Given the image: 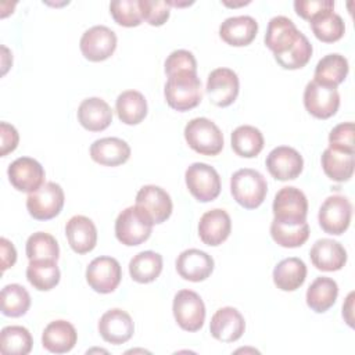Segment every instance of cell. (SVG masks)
Returning <instances> with one entry per match:
<instances>
[{"instance_id": "cell-17", "label": "cell", "mask_w": 355, "mask_h": 355, "mask_svg": "<svg viewBox=\"0 0 355 355\" xmlns=\"http://www.w3.org/2000/svg\"><path fill=\"white\" fill-rule=\"evenodd\" d=\"M98 333L104 341L119 345L132 338L135 333V323L126 311L112 308L100 318Z\"/></svg>"}, {"instance_id": "cell-23", "label": "cell", "mask_w": 355, "mask_h": 355, "mask_svg": "<svg viewBox=\"0 0 355 355\" xmlns=\"http://www.w3.org/2000/svg\"><path fill=\"white\" fill-rule=\"evenodd\" d=\"M65 236L76 254H87L97 244V229L85 215L72 216L65 225Z\"/></svg>"}, {"instance_id": "cell-16", "label": "cell", "mask_w": 355, "mask_h": 355, "mask_svg": "<svg viewBox=\"0 0 355 355\" xmlns=\"http://www.w3.org/2000/svg\"><path fill=\"white\" fill-rule=\"evenodd\" d=\"M265 164L269 173L282 182L298 178L304 168V159L301 154L288 146H279L273 148L268 154Z\"/></svg>"}, {"instance_id": "cell-13", "label": "cell", "mask_w": 355, "mask_h": 355, "mask_svg": "<svg viewBox=\"0 0 355 355\" xmlns=\"http://www.w3.org/2000/svg\"><path fill=\"white\" fill-rule=\"evenodd\" d=\"M239 89V76L233 69L216 68L208 75L205 93L216 107H227L237 98Z\"/></svg>"}, {"instance_id": "cell-7", "label": "cell", "mask_w": 355, "mask_h": 355, "mask_svg": "<svg viewBox=\"0 0 355 355\" xmlns=\"http://www.w3.org/2000/svg\"><path fill=\"white\" fill-rule=\"evenodd\" d=\"M172 311L176 323L186 331H198L205 320V305L193 290H180L175 294Z\"/></svg>"}, {"instance_id": "cell-42", "label": "cell", "mask_w": 355, "mask_h": 355, "mask_svg": "<svg viewBox=\"0 0 355 355\" xmlns=\"http://www.w3.org/2000/svg\"><path fill=\"white\" fill-rule=\"evenodd\" d=\"M110 12L121 26L133 28L139 26L143 21L137 0H114L110 3Z\"/></svg>"}, {"instance_id": "cell-44", "label": "cell", "mask_w": 355, "mask_h": 355, "mask_svg": "<svg viewBox=\"0 0 355 355\" xmlns=\"http://www.w3.org/2000/svg\"><path fill=\"white\" fill-rule=\"evenodd\" d=\"M141 18L151 26L164 25L171 14V8L164 0H139Z\"/></svg>"}, {"instance_id": "cell-41", "label": "cell", "mask_w": 355, "mask_h": 355, "mask_svg": "<svg viewBox=\"0 0 355 355\" xmlns=\"http://www.w3.org/2000/svg\"><path fill=\"white\" fill-rule=\"evenodd\" d=\"M312 51L313 49L311 42L304 33H301L298 40L286 53L275 55V60L284 69H300L309 62Z\"/></svg>"}, {"instance_id": "cell-36", "label": "cell", "mask_w": 355, "mask_h": 355, "mask_svg": "<svg viewBox=\"0 0 355 355\" xmlns=\"http://www.w3.org/2000/svg\"><path fill=\"white\" fill-rule=\"evenodd\" d=\"M26 279L39 291H49L54 288L60 282L57 261H29Z\"/></svg>"}, {"instance_id": "cell-46", "label": "cell", "mask_w": 355, "mask_h": 355, "mask_svg": "<svg viewBox=\"0 0 355 355\" xmlns=\"http://www.w3.org/2000/svg\"><path fill=\"white\" fill-rule=\"evenodd\" d=\"M179 71H197V61L189 50H175L165 60V73Z\"/></svg>"}, {"instance_id": "cell-14", "label": "cell", "mask_w": 355, "mask_h": 355, "mask_svg": "<svg viewBox=\"0 0 355 355\" xmlns=\"http://www.w3.org/2000/svg\"><path fill=\"white\" fill-rule=\"evenodd\" d=\"M8 180L14 189L24 193H33L44 183L43 166L31 157H19L12 161L7 171Z\"/></svg>"}, {"instance_id": "cell-26", "label": "cell", "mask_w": 355, "mask_h": 355, "mask_svg": "<svg viewBox=\"0 0 355 355\" xmlns=\"http://www.w3.org/2000/svg\"><path fill=\"white\" fill-rule=\"evenodd\" d=\"M90 157L100 165L118 166L129 159L130 147L119 137H103L90 146Z\"/></svg>"}, {"instance_id": "cell-2", "label": "cell", "mask_w": 355, "mask_h": 355, "mask_svg": "<svg viewBox=\"0 0 355 355\" xmlns=\"http://www.w3.org/2000/svg\"><path fill=\"white\" fill-rule=\"evenodd\" d=\"M230 191L237 204L245 209H255L266 197L268 183L263 175L258 171L243 168L232 175Z\"/></svg>"}, {"instance_id": "cell-5", "label": "cell", "mask_w": 355, "mask_h": 355, "mask_svg": "<svg viewBox=\"0 0 355 355\" xmlns=\"http://www.w3.org/2000/svg\"><path fill=\"white\" fill-rule=\"evenodd\" d=\"M64 190L58 183L44 182L26 197V209L33 219L49 220L55 218L64 207Z\"/></svg>"}, {"instance_id": "cell-33", "label": "cell", "mask_w": 355, "mask_h": 355, "mask_svg": "<svg viewBox=\"0 0 355 355\" xmlns=\"http://www.w3.org/2000/svg\"><path fill=\"white\" fill-rule=\"evenodd\" d=\"M232 148L233 151L243 158L257 157L265 144L261 130L251 125H241L236 128L232 133Z\"/></svg>"}, {"instance_id": "cell-1", "label": "cell", "mask_w": 355, "mask_h": 355, "mask_svg": "<svg viewBox=\"0 0 355 355\" xmlns=\"http://www.w3.org/2000/svg\"><path fill=\"white\" fill-rule=\"evenodd\" d=\"M168 105L176 111H189L201 103V80L197 71H179L168 75L164 87Z\"/></svg>"}, {"instance_id": "cell-47", "label": "cell", "mask_w": 355, "mask_h": 355, "mask_svg": "<svg viewBox=\"0 0 355 355\" xmlns=\"http://www.w3.org/2000/svg\"><path fill=\"white\" fill-rule=\"evenodd\" d=\"M0 137H1V144H0V155L6 157L8 153H12L19 141V135L17 129L7 123L1 122L0 123Z\"/></svg>"}, {"instance_id": "cell-15", "label": "cell", "mask_w": 355, "mask_h": 355, "mask_svg": "<svg viewBox=\"0 0 355 355\" xmlns=\"http://www.w3.org/2000/svg\"><path fill=\"white\" fill-rule=\"evenodd\" d=\"M136 207H139L154 225L165 222L172 214L171 196L155 184L143 186L136 194Z\"/></svg>"}, {"instance_id": "cell-31", "label": "cell", "mask_w": 355, "mask_h": 355, "mask_svg": "<svg viewBox=\"0 0 355 355\" xmlns=\"http://www.w3.org/2000/svg\"><path fill=\"white\" fill-rule=\"evenodd\" d=\"M338 295V286L330 277H316L306 290V305L316 313L330 309Z\"/></svg>"}, {"instance_id": "cell-37", "label": "cell", "mask_w": 355, "mask_h": 355, "mask_svg": "<svg viewBox=\"0 0 355 355\" xmlns=\"http://www.w3.org/2000/svg\"><path fill=\"white\" fill-rule=\"evenodd\" d=\"M33 345L29 330L24 326H6L0 333V352L3 355H26Z\"/></svg>"}, {"instance_id": "cell-21", "label": "cell", "mask_w": 355, "mask_h": 355, "mask_svg": "<svg viewBox=\"0 0 355 355\" xmlns=\"http://www.w3.org/2000/svg\"><path fill=\"white\" fill-rule=\"evenodd\" d=\"M301 33L302 32L297 29L290 18L284 15H277L273 17L268 24L265 44L269 50L273 51V55L283 54L298 40Z\"/></svg>"}, {"instance_id": "cell-25", "label": "cell", "mask_w": 355, "mask_h": 355, "mask_svg": "<svg viewBox=\"0 0 355 355\" xmlns=\"http://www.w3.org/2000/svg\"><path fill=\"white\" fill-rule=\"evenodd\" d=\"M78 121L89 132H101L112 122V110L100 97L85 98L78 108Z\"/></svg>"}, {"instance_id": "cell-12", "label": "cell", "mask_w": 355, "mask_h": 355, "mask_svg": "<svg viewBox=\"0 0 355 355\" xmlns=\"http://www.w3.org/2000/svg\"><path fill=\"white\" fill-rule=\"evenodd\" d=\"M79 47L86 60L93 62L104 61L116 49V35L108 26L96 25L82 35Z\"/></svg>"}, {"instance_id": "cell-34", "label": "cell", "mask_w": 355, "mask_h": 355, "mask_svg": "<svg viewBox=\"0 0 355 355\" xmlns=\"http://www.w3.org/2000/svg\"><path fill=\"white\" fill-rule=\"evenodd\" d=\"M162 272V257L154 251H141L129 262L130 277L137 283H151Z\"/></svg>"}, {"instance_id": "cell-9", "label": "cell", "mask_w": 355, "mask_h": 355, "mask_svg": "<svg viewBox=\"0 0 355 355\" xmlns=\"http://www.w3.org/2000/svg\"><path fill=\"white\" fill-rule=\"evenodd\" d=\"M273 215L284 223H302L306 220L308 200L305 194L293 186L282 187L273 200Z\"/></svg>"}, {"instance_id": "cell-30", "label": "cell", "mask_w": 355, "mask_h": 355, "mask_svg": "<svg viewBox=\"0 0 355 355\" xmlns=\"http://www.w3.org/2000/svg\"><path fill=\"white\" fill-rule=\"evenodd\" d=\"M115 111L125 125H137L147 115V101L140 92L125 90L116 97Z\"/></svg>"}, {"instance_id": "cell-10", "label": "cell", "mask_w": 355, "mask_h": 355, "mask_svg": "<svg viewBox=\"0 0 355 355\" xmlns=\"http://www.w3.org/2000/svg\"><path fill=\"white\" fill-rule=\"evenodd\" d=\"M304 105L312 116L318 119H327L333 116L340 107L338 90L337 87L311 80L306 83L304 90Z\"/></svg>"}, {"instance_id": "cell-4", "label": "cell", "mask_w": 355, "mask_h": 355, "mask_svg": "<svg viewBox=\"0 0 355 355\" xmlns=\"http://www.w3.org/2000/svg\"><path fill=\"white\" fill-rule=\"evenodd\" d=\"M153 226L151 219L139 207H128L115 220V236L123 245H140L151 236Z\"/></svg>"}, {"instance_id": "cell-29", "label": "cell", "mask_w": 355, "mask_h": 355, "mask_svg": "<svg viewBox=\"0 0 355 355\" xmlns=\"http://www.w3.org/2000/svg\"><path fill=\"white\" fill-rule=\"evenodd\" d=\"M348 71V61L344 55L337 53L327 54L323 58H320L319 62L316 64L313 80L326 86L337 87L340 83L345 80Z\"/></svg>"}, {"instance_id": "cell-45", "label": "cell", "mask_w": 355, "mask_h": 355, "mask_svg": "<svg viewBox=\"0 0 355 355\" xmlns=\"http://www.w3.org/2000/svg\"><path fill=\"white\" fill-rule=\"evenodd\" d=\"M294 10L301 18L311 22L318 15H320L326 11H333L334 1H331V0H295Z\"/></svg>"}, {"instance_id": "cell-28", "label": "cell", "mask_w": 355, "mask_h": 355, "mask_svg": "<svg viewBox=\"0 0 355 355\" xmlns=\"http://www.w3.org/2000/svg\"><path fill=\"white\" fill-rule=\"evenodd\" d=\"M306 277V265L297 257L280 261L273 269V283L282 291H294L300 288Z\"/></svg>"}, {"instance_id": "cell-22", "label": "cell", "mask_w": 355, "mask_h": 355, "mask_svg": "<svg viewBox=\"0 0 355 355\" xmlns=\"http://www.w3.org/2000/svg\"><path fill=\"white\" fill-rule=\"evenodd\" d=\"M312 265L323 272L340 270L347 262L345 248L336 240L319 239L309 251Z\"/></svg>"}, {"instance_id": "cell-43", "label": "cell", "mask_w": 355, "mask_h": 355, "mask_svg": "<svg viewBox=\"0 0 355 355\" xmlns=\"http://www.w3.org/2000/svg\"><path fill=\"white\" fill-rule=\"evenodd\" d=\"M354 136V122H343L330 130L329 147L343 153L355 154Z\"/></svg>"}, {"instance_id": "cell-27", "label": "cell", "mask_w": 355, "mask_h": 355, "mask_svg": "<svg viewBox=\"0 0 355 355\" xmlns=\"http://www.w3.org/2000/svg\"><path fill=\"white\" fill-rule=\"evenodd\" d=\"M78 341V333L67 320H53L50 322L42 334L43 347L53 354L69 352Z\"/></svg>"}, {"instance_id": "cell-40", "label": "cell", "mask_w": 355, "mask_h": 355, "mask_svg": "<svg viewBox=\"0 0 355 355\" xmlns=\"http://www.w3.org/2000/svg\"><path fill=\"white\" fill-rule=\"evenodd\" d=\"M25 251L29 261H57L60 257L57 240L46 232H36L31 234L26 240Z\"/></svg>"}, {"instance_id": "cell-48", "label": "cell", "mask_w": 355, "mask_h": 355, "mask_svg": "<svg viewBox=\"0 0 355 355\" xmlns=\"http://www.w3.org/2000/svg\"><path fill=\"white\" fill-rule=\"evenodd\" d=\"M0 247H1V270L11 268L17 261V251L15 247L10 240L6 237L0 239Z\"/></svg>"}, {"instance_id": "cell-49", "label": "cell", "mask_w": 355, "mask_h": 355, "mask_svg": "<svg viewBox=\"0 0 355 355\" xmlns=\"http://www.w3.org/2000/svg\"><path fill=\"white\" fill-rule=\"evenodd\" d=\"M354 295H355L354 291H351L348 294L344 305H343V318L345 319L347 324L351 326V327L354 326V312H352V309H354Z\"/></svg>"}, {"instance_id": "cell-11", "label": "cell", "mask_w": 355, "mask_h": 355, "mask_svg": "<svg viewBox=\"0 0 355 355\" xmlns=\"http://www.w3.org/2000/svg\"><path fill=\"white\" fill-rule=\"evenodd\" d=\"M122 269L112 257H97L86 268L87 284L100 294L112 293L121 283Z\"/></svg>"}, {"instance_id": "cell-39", "label": "cell", "mask_w": 355, "mask_h": 355, "mask_svg": "<svg viewBox=\"0 0 355 355\" xmlns=\"http://www.w3.org/2000/svg\"><path fill=\"white\" fill-rule=\"evenodd\" d=\"M309 24L316 39L323 43H334L340 40L345 32L343 18L333 11H326L318 15Z\"/></svg>"}, {"instance_id": "cell-18", "label": "cell", "mask_w": 355, "mask_h": 355, "mask_svg": "<svg viewBox=\"0 0 355 355\" xmlns=\"http://www.w3.org/2000/svg\"><path fill=\"white\" fill-rule=\"evenodd\" d=\"M245 330L243 315L233 306L219 308L211 318V336L222 343L237 341Z\"/></svg>"}, {"instance_id": "cell-38", "label": "cell", "mask_w": 355, "mask_h": 355, "mask_svg": "<svg viewBox=\"0 0 355 355\" xmlns=\"http://www.w3.org/2000/svg\"><path fill=\"white\" fill-rule=\"evenodd\" d=\"M1 313L10 318H19L25 315L31 306V295L25 287L17 283L7 284L0 294Z\"/></svg>"}, {"instance_id": "cell-32", "label": "cell", "mask_w": 355, "mask_h": 355, "mask_svg": "<svg viewBox=\"0 0 355 355\" xmlns=\"http://www.w3.org/2000/svg\"><path fill=\"white\" fill-rule=\"evenodd\" d=\"M323 172L334 182H347L354 173V154L327 147L320 158Z\"/></svg>"}, {"instance_id": "cell-19", "label": "cell", "mask_w": 355, "mask_h": 355, "mask_svg": "<svg viewBox=\"0 0 355 355\" xmlns=\"http://www.w3.org/2000/svg\"><path fill=\"white\" fill-rule=\"evenodd\" d=\"M232 232V220L229 214L222 208L207 211L198 222V236L201 241L209 247L220 245Z\"/></svg>"}, {"instance_id": "cell-24", "label": "cell", "mask_w": 355, "mask_h": 355, "mask_svg": "<svg viewBox=\"0 0 355 355\" xmlns=\"http://www.w3.org/2000/svg\"><path fill=\"white\" fill-rule=\"evenodd\" d=\"M258 22L250 15L226 18L219 26L220 39L229 46H248L257 36Z\"/></svg>"}, {"instance_id": "cell-6", "label": "cell", "mask_w": 355, "mask_h": 355, "mask_svg": "<svg viewBox=\"0 0 355 355\" xmlns=\"http://www.w3.org/2000/svg\"><path fill=\"white\" fill-rule=\"evenodd\" d=\"M184 180L191 196L200 202H209L220 193V178L216 169L204 162L191 164L184 173Z\"/></svg>"}, {"instance_id": "cell-50", "label": "cell", "mask_w": 355, "mask_h": 355, "mask_svg": "<svg viewBox=\"0 0 355 355\" xmlns=\"http://www.w3.org/2000/svg\"><path fill=\"white\" fill-rule=\"evenodd\" d=\"M1 50H3V75L7 72V69H8V64H7V60H6V57L10 54V51H8V49L6 47V46H1Z\"/></svg>"}, {"instance_id": "cell-3", "label": "cell", "mask_w": 355, "mask_h": 355, "mask_svg": "<svg viewBox=\"0 0 355 355\" xmlns=\"http://www.w3.org/2000/svg\"><path fill=\"white\" fill-rule=\"evenodd\" d=\"M184 139L191 150L201 155H218L223 148V135L208 118H194L184 126Z\"/></svg>"}, {"instance_id": "cell-8", "label": "cell", "mask_w": 355, "mask_h": 355, "mask_svg": "<svg viewBox=\"0 0 355 355\" xmlns=\"http://www.w3.org/2000/svg\"><path fill=\"white\" fill-rule=\"evenodd\" d=\"M351 216L352 205L349 200L344 196L334 194L322 202L318 220L323 232L333 236H340L349 227Z\"/></svg>"}, {"instance_id": "cell-35", "label": "cell", "mask_w": 355, "mask_h": 355, "mask_svg": "<svg viewBox=\"0 0 355 355\" xmlns=\"http://www.w3.org/2000/svg\"><path fill=\"white\" fill-rule=\"evenodd\" d=\"M270 236L282 247H301L309 237V225L306 220L302 223H284L273 219L270 223Z\"/></svg>"}, {"instance_id": "cell-20", "label": "cell", "mask_w": 355, "mask_h": 355, "mask_svg": "<svg viewBox=\"0 0 355 355\" xmlns=\"http://www.w3.org/2000/svg\"><path fill=\"white\" fill-rule=\"evenodd\" d=\"M176 270L179 276L189 282H202L208 279L214 270V259L205 251L189 248L176 258Z\"/></svg>"}]
</instances>
